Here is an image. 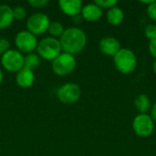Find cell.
<instances>
[{"label": "cell", "mask_w": 156, "mask_h": 156, "mask_svg": "<svg viewBox=\"0 0 156 156\" xmlns=\"http://www.w3.org/2000/svg\"><path fill=\"white\" fill-rule=\"evenodd\" d=\"M3 80H4V75H3V72H2V70H1V69H0V85H1L2 82H3Z\"/></svg>", "instance_id": "83f0119b"}, {"label": "cell", "mask_w": 156, "mask_h": 156, "mask_svg": "<svg viewBox=\"0 0 156 156\" xmlns=\"http://www.w3.org/2000/svg\"><path fill=\"white\" fill-rule=\"evenodd\" d=\"M9 49H10V42L6 38L1 37L0 38V54L4 55Z\"/></svg>", "instance_id": "603a6c76"}, {"label": "cell", "mask_w": 156, "mask_h": 156, "mask_svg": "<svg viewBox=\"0 0 156 156\" xmlns=\"http://www.w3.org/2000/svg\"><path fill=\"white\" fill-rule=\"evenodd\" d=\"M13 9V16L14 19L16 20H21L24 19L27 16V10L24 6L22 5H16Z\"/></svg>", "instance_id": "d6986e66"}, {"label": "cell", "mask_w": 156, "mask_h": 156, "mask_svg": "<svg viewBox=\"0 0 156 156\" xmlns=\"http://www.w3.org/2000/svg\"><path fill=\"white\" fill-rule=\"evenodd\" d=\"M1 64L3 68L13 73H17L24 68V56L18 50L9 49L1 58Z\"/></svg>", "instance_id": "52a82bcc"}, {"label": "cell", "mask_w": 156, "mask_h": 156, "mask_svg": "<svg viewBox=\"0 0 156 156\" xmlns=\"http://www.w3.org/2000/svg\"><path fill=\"white\" fill-rule=\"evenodd\" d=\"M49 17L44 13H35L31 15L26 23L27 30L35 36L46 33L50 25Z\"/></svg>", "instance_id": "8992f818"}, {"label": "cell", "mask_w": 156, "mask_h": 156, "mask_svg": "<svg viewBox=\"0 0 156 156\" xmlns=\"http://www.w3.org/2000/svg\"><path fill=\"white\" fill-rule=\"evenodd\" d=\"M114 65L122 74H130L134 71L137 66V58L135 54L128 48H121L113 57Z\"/></svg>", "instance_id": "3957f363"}, {"label": "cell", "mask_w": 156, "mask_h": 156, "mask_svg": "<svg viewBox=\"0 0 156 156\" xmlns=\"http://www.w3.org/2000/svg\"><path fill=\"white\" fill-rule=\"evenodd\" d=\"M145 36L148 39L152 40L156 37V26L154 25H150L145 28Z\"/></svg>", "instance_id": "44dd1931"}, {"label": "cell", "mask_w": 156, "mask_h": 156, "mask_svg": "<svg viewBox=\"0 0 156 156\" xmlns=\"http://www.w3.org/2000/svg\"><path fill=\"white\" fill-rule=\"evenodd\" d=\"M58 6L65 15L72 17L80 14L83 5L80 0H59Z\"/></svg>", "instance_id": "8fae6325"}, {"label": "cell", "mask_w": 156, "mask_h": 156, "mask_svg": "<svg viewBox=\"0 0 156 156\" xmlns=\"http://www.w3.org/2000/svg\"><path fill=\"white\" fill-rule=\"evenodd\" d=\"M62 50L70 55H76L81 52L87 44L86 33L79 27H69L65 29L59 37Z\"/></svg>", "instance_id": "6da1fadb"}, {"label": "cell", "mask_w": 156, "mask_h": 156, "mask_svg": "<svg viewBox=\"0 0 156 156\" xmlns=\"http://www.w3.org/2000/svg\"><path fill=\"white\" fill-rule=\"evenodd\" d=\"M34 81H35L34 71L27 68H23L16 75V82L17 86L22 89L30 88L34 84Z\"/></svg>", "instance_id": "7c38bea8"}, {"label": "cell", "mask_w": 156, "mask_h": 156, "mask_svg": "<svg viewBox=\"0 0 156 156\" xmlns=\"http://www.w3.org/2000/svg\"><path fill=\"white\" fill-rule=\"evenodd\" d=\"M134 106L140 113H146L151 108V101L147 95L140 94L134 100Z\"/></svg>", "instance_id": "2e32d148"}, {"label": "cell", "mask_w": 156, "mask_h": 156, "mask_svg": "<svg viewBox=\"0 0 156 156\" xmlns=\"http://www.w3.org/2000/svg\"><path fill=\"white\" fill-rule=\"evenodd\" d=\"M99 48L101 53L107 56L114 57L121 49V44L118 39L112 37H105L101 39Z\"/></svg>", "instance_id": "30bf717a"}, {"label": "cell", "mask_w": 156, "mask_h": 156, "mask_svg": "<svg viewBox=\"0 0 156 156\" xmlns=\"http://www.w3.org/2000/svg\"><path fill=\"white\" fill-rule=\"evenodd\" d=\"M65 28L63 27V25L58 22V21H52L50 22V25L48 27V32L50 34V36L52 37H60L62 36V34L64 33Z\"/></svg>", "instance_id": "ac0fdd59"}, {"label": "cell", "mask_w": 156, "mask_h": 156, "mask_svg": "<svg viewBox=\"0 0 156 156\" xmlns=\"http://www.w3.org/2000/svg\"><path fill=\"white\" fill-rule=\"evenodd\" d=\"M97 5H99L101 9L102 8H112L113 6H116V5L118 4L117 0H96L94 2Z\"/></svg>", "instance_id": "ffe728a7"}, {"label": "cell", "mask_w": 156, "mask_h": 156, "mask_svg": "<svg viewBox=\"0 0 156 156\" xmlns=\"http://www.w3.org/2000/svg\"><path fill=\"white\" fill-rule=\"evenodd\" d=\"M38 41L37 36L27 30L19 31L15 37V45L20 53L29 54L37 49Z\"/></svg>", "instance_id": "5b68a950"}, {"label": "cell", "mask_w": 156, "mask_h": 156, "mask_svg": "<svg viewBox=\"0 0 156 156\" xmlns=\"http://www.w3.org/2000/svg\"><path fill=\"white\" fill-rule=\"evenodd\" d=\"M133 129L138 136L148 137L154 132V122L150 115L146 113H140L133 119Z\"/></svg>", "instance_id": "9c48e42d"}, {"label": "cell", "mask_w": 156, "mask_h": 156, "mask_svg": "<svg viewBox=\"0 0 156 156\" xmlns=\"http://www.w3.org/2000/svg\"><path fill=\"white\" fill-rule=\"evenodd\" d=\"M149 51L151 55L156 58V37L150 40L149 42Z\"/></svg>", "instance_id": "d4e9b609"}, {"label": "cell", "mask_w": 156, "mask_h": 156, "mask_svg": "<svg viewBox=\"0 0 156 156\" xmlns=\"http://www.w3.org/2000/svg\"><path fill=\"white\" fill-rule=\"evenodd\" d=\"M71 18H72V21H73L75 24H80V23L81 22V20H82V16H81V15H80V14L76 15V16H72Z\"/></svg>", "instance_id": "484cf974"}, {"label": "cell", "mask_w": 156, "mask_h": 156, "mask_svg": "<svg viewBox=\"0 0 156 156\" xmlns=\"http://www.w3.org/2000/svg\"><path fill=\"white\" fill-rule=\"evenodd\" d=\"M80 15L83 19L89 22H95L99 20L102 16V9L95 3L83 5Z\"/></svg>", "instance_id": "4fadbf2b"}, {"label": "cell", "mask_w": 156, "mask_h": 156, "mask_svg": "<svg viewBox=\"0 0 156 156\" xmlns=\"http://www.w3.org/2000/svg\"><path fill=\"white\" fill-rule=\"evenodd\" d=\"M14 21L13 9L11 6L0 4V30L8 27Z\"/></svg>", "instance_id": "5bb4252c"}, {"label": "cell", "mask_w": 156, "mask_h": 156, "mask_svg": "<svg viewBox=\"0 0 156 156\" xmlns=\"http://www.w3.org/2000/svg\"><path fill=\"white\" fill-rule=\"evenodd\" d=\"M123 18L124 13L118 6H113L107 12V21L112 26H119L122 22Z\"/></svg>", "instance_id": "9a60e30c"}, {"label": "cell", "mask_w": 156, "mask_h": 156, "mask_svg": "<svg viewBox=\"0 0 156 156\" xmlns=\"http://www.w3.org/2000/svg\"><path fill=\"white\" fill-rule=\"evenodd\" d=\"M37 51L40 58L52 61L62 53V48L59 39L52 37H47L38 42Z\"/></svg>", "instance_id": "7a4b0ae2"}, {"label": "cell", "mask_w": 156, "mask_h": 156, "mask_svg": "<svg viewBox=\"0 0 156 156\" xmlns=\"http://www.w3.org/2000/svg\"><path fill=\"white\" fill-rule=\"evenodd\" d=\"M40 57L36 53H29L24 57V68L34 70L40 65Z\"/></svg>", "instance_id": "e0dca14e"}, {"label": "cell", "mask_w": 156, "mask_h": 156, "mask_svg": "<svg viewBox=\"0 0 156 156\" xmlns=\"http://www.w3.org/2000/svg\"><path fill=\"white\" fill-rule=\"evenodd\" d=\"M27 3L35 8H43L48 4V0H28Z\"/></svg>", "instance_id": "7402d4cb"}, {"label": "cell", "mask_w": 156, "mask_h": 156, "mask_svg": "<svg viewBox=\"0 0 156 156\" xmlns=\"http://www.w3.org/2000/svg\"><path fill=\"white\" fill-rule=\"evenodd\" d=\"M58 98L64 104H74L81 96L80 87L72 82H68L61 85L58 90Z\"/></svg>", "instance_id": "ba28073f"}, {"label": "cell", "mask_w": 156, "mask_h": 156, "mask_svg": "<svg viewBox=\"0 0 156 156\" xmlns=\"http://www.w3.org/2000/svg\"><path fill=\"white\" fill-rule=\"evenodd\" d=\"M76 64L77 62L73 55L63 52L52 60L51 69L56 75L64 77L73 72L76 68Z\"/></svg>", "instance_id": "277c9868"}, {"label": "cell", "mask_w": 156, "mask_h": 156, "mask_svg": "<svg viewBox=\"0 0 156 156\" xmlns=\"http://www.w3.org/2000/svg\"><path fill=\"white\" fill-rule=\"evenodd\" d=\"M147 15L152 20L156 21V1H154L147 6Z\"/></svg>", "instance_id": "cb8c5ba5"}, {"label": "cell", "mask_w": 156, "mask_h": 156, "mask_svg": "<svg viewBox=\"0 0 156 156\" xmlns=\"http://www.w3.org/2000/svg\"><path fill=\"white\" fill-rule=\"evenodd\" d=\"M151 117L154 120V122H156V102L153 105L152 110H151Z\"/></svg>", "instance_id": "4316f807"}, {"label": "cell", "mask_w": 156, "mask_h": 156, "mask_svg": "<svg viewBox=\"0 0 156 156\" xmlns=\"http://www.w3.org/2000/svg\"><path fill=\"white\" fill-rule=\"evenodd\" d=\"M153 69H154V72L156 74V60L154 62V65H153Z\"/></svg>", "instance_id": "f1b7e54d"}]
</instances>
